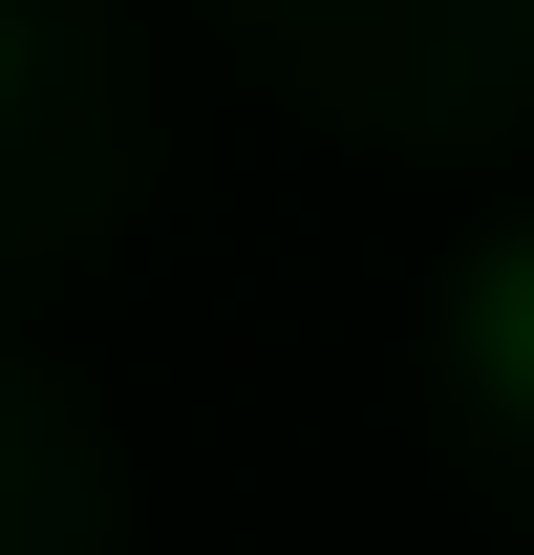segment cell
Here are the masks:
<instances>
[{
    "instance_id": "cell-1",
    "label": "cell",
    "mask_w": 534,
    "mask_h": 555,
    "mask_svg": "<svg viewBox=\"0 0 534 555\" xmlns=\"http://www.w3.org/2000/svg\"><path fill=\"white\" fill-rule=\"evenodd\" d=\"M470 363H492V385H513V406H534V235H513V257H492V278H470Z\"/></svg>"
}]
</instances>
